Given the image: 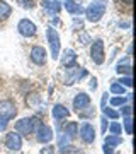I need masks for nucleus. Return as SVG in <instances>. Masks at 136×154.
<instances>
[{
    "label": "nucleus",
    "mask_w": 136,
    "mask_h": 154,
    "mask_svg": "<svg viewBox=\"0 0 136 154\" xmlns=\"http://www.w3.org/2000/svg\"><path fill=\"white\" fill-rule=\"evenodd\" d=\"M90 106V96L85 93H78L73 99V108L75 110H85Z\"/></svg>",
    "instance_id": "11"
},
{
    "label": "nucleus",
    "mask_w": 136,
    "mask_h": 154,
    "mask_svg": "<svg viewBox=\"0 0 136 154\" xmlns=\"http://www.w3.org/2000/svg\"><path fill=\"white\" fill-rule=\"evenodd\" d=\"M31 60L36 63V65H44L46 63V50L43 46H34L31 50Z\"/></svg>",
    "instance_id": "10"
},
{
    "label": "nucleus",
    "mask_w": 136,
    "mask_h": 154,
    "mask_svg": "<svg viewBox=\"0 0 136 154\" xmlns=\"http://www.w3.org/2000/svg\"><path fill=\"white\" fill-rule=\"evenodd\" d=\"M104 115L107 118H111V120H117L119 118V113L116 110H112V108H104Z\"/></svg>",
    "instance_id": "22"
},
{
    "label": "nucleus",
    "mask_w": 136,
    "mask_h": 154,
    "mask_svg": "<svg viewBox=\"0 0 136 154\" xmlns=\"http://www.w3.org/2000/svg\"><path fill=\"white\" fill-rule=\"evenodd\" d=\"M43 7L44 9H48L51 14H58L60 9H61L60 0H43Z\"/></svg>",
    "instance_id": "16"
},
{
    "label": "nucleus",
    "mask_w": 136,
    "mask_h": 154,
    "mask_svg": "<svg viewBox=\"0 0 136 154\" xmlns=\"http://www.w3.org/2000/svg\"><path fill=\"white\" fill-rule=\"evenodd\" d=\"M19 5L24 7V9H33L34 7V0H17Z\"/></svg>",
    "instance_id": "27"
},
{
    "label": "nucleus",
    "mask_w": 136,
    "mask_h": 154,
    "mask_svg": "<svg viewBox=\"0 0 136 154\" xmlns=\"http://www.w3.org/2000/svg\"><path fill=\"white\" fill-rule=\"evenodd\" d=\"M128 99H131V94H128V96H116V98L111 99V105L112 106H123V105H126Z\"/></svg>",
    "instance_id": "20"
},
{
    "label": "nucleus",
    "mask_w": 136,
    "mask_h": 154,
    "mask_svg": "<svg viewBox=\"0 0 136 154\" xmlns=\"http://www.w3.org/2000/svg\"><path fill=\"white\" fill-rule=\"evenodd\" d=\"M65 134L68 137H77V134H78V125H77L75 122H68L65 125Z\"/></svg>",
    "instance_id": "18"
},
{
    "label": "nucleus",
    "mask_w": 136,
    "mask_h": 154,
    "mask_svg": "<svg viewBox=\"0 0 136 154\" xmlns=\"http://www.w3.org/2000/svg\"><path fill=\"white\" fill-rule=\"evenodd\" d=\"M116 70L119 72L121 75H123V74H126V75H131V65H129V58L126 60V63H123V62H121L119 65H117V69H116Z\"/></svg>",
    "instance_id": "19"
},
{
    "label": "nucleus",
    "mask_w": 136,
    "mask_h": 154,
    "mask_svg": "<svg viewBox=\"0 0 136 154\" xmlns=\"http://www.w3.org/2000/svg\"><path fill=\"white\" fill-rule=\"evenodd\" d=\"M124 130H126V134H128V135H131V134H133V120H131V115L124 118Z\"/></svg>",
    "instance_id": "23"
},
{
    "label": "nucleus",
    "mask_w": 136,
    "mask_h": 154,
    "mask_svg": "<svg viewBox=\"0 0 136 154\" xmlns=\"http://www.w3.org/2000/svg\"><path fill=\"white\" fill-rule=\"evenodd\" d=\"M109 130H111V134L112 135H119L121 132H123V127H121V123H111V127H109Z\"/></svg>",
    "instance_id": "25"
},
{
    "label": "nucleus",
    "mask_w": 136,
    "mask_h": 154,
    "mask_svg": "<svg viewBox=\"0 0 136 154\" xmlns=\"http://www.w3.org/2000/svg\"><path fill=\"white\" fill-rule=\"evenodd\" d=\"M123 2H126V4H131V2H133V0H123Z\"/></svg>",
    "instance_id": "33"
},
{
    "label": "nucleus",
    "mask_w": 136,
    "mask_h": 154,
    "mask_svg": "<svg viewBox=\"0 0 136 154\" xmlns=\"http://www.w3.org/2000/svg\"><path fill=\"white\" fill-rule=\"evenodd\" d=\"M90 88H92V89L97 88V81H95V79H92V84H90Z\"/></svg>",
    "instance_id": "32"
},
{
    "label": "nucleus",
    "mask_w": 136,
    "mask_h": 154,
    "mask_svg": "<svg viewBox=\"0 0 136 154\" xmlns=\"http://www.w3.org/2000/svg\"><path fill=\"white\" fill-rule=\"evenodd\" d=\"M12 14V7L7 4V2H4V0H0V21H4V19H7V17Z\"/></svg>",
    "instance_id": "17"
},
{
    "label": "nucleus",
    "mask_w": 136,
    "mask_h": 154,
    "mask_svg": "<svg viewBox=\"0 0 136 154\" xmlns=\"http://www.w3.org/2000/svg\"><path fill=\"white\" fill-rule=\"evenodd\" d=\"M68 108H65L63 105H54V108H53V118L54 120H63V118H66L68 116Z\"/></svg>",
    "instance_id": "14"
},
{
    "label": "nucleus",
    "mask_w": 136,
    "mask_h": 154,
    "mask_svg": "<svg viewBox=\"0 0 136 154\" xmlns=\"http://www.w3.org/2000/svg\"><path fill=\"white\" fill-rule=\"evenodd\" d=\"M5 146L10 149V151H19V149L22 147V137H21V134H17V132L7 134Z\"/></svg>",
    "instance_id": "9"
},
{
    "label": "nucleus",
    "mask_w": 136,
    "mask_h": 154,
    "mask_svg": "<svg viewBox=\"0 0 136 154\" xmlns=\"http://www.w3.org/2000/svg\"><path fill=\"white\" fill-rule=\"evenodd\" d=\"M87 75V70L85 69H82V67H78L75 63V65H70L68 69H66V75H65V84L66 86H71V84L78 82L82 77Z\"/></svg>",
    "instance_id": "3"
},
{
    "label": "nucleus",
    "mask_w": 136,
    "mask_h": 154,
    "mask_svg": "<svg viewBox=\"0 0 136 154\" xmlns=\"http://www.w3.org/2000/svg\"><path fill=\"white\" fill-rule=\"evenodd\" d=\"M53 151H54L53 147H46V149H44V152H43V154H53Z\"/></svg>",
    "instance_id": "31"
},
{
    "label": "nucleus",
    "mask_w": 136,
    "mask_h": 154,
    "mask_svg": "<svg viewBox=\"0 0 136 154\" xmlns=\"http://www.w3.org/2000/svg\"><path fill=\"white\" fill-rule=\"evenodd\" d=\"M51 139H53V130H51V127L39 125V130H38V140L39 142L48 144V142H51Z\"/></svg>",
    "instance_id": "12"
},
{
    "label": "nucleus",
    "mask_w": 136,
    "mask_h": 154,
    "mask_svg": "<svg viewBox=\"0 0 136 154\" xmlns=\"http://www.w3.org/2000/svg\"><path fill=\"white\" fill-rule=\"evenodd\" d=\"M77 62V53L73 50H65L63 55H61V63L65 67H70V65H75Z\"/></svg>",
    "instance_id": "13"
},
{
    "label": "nucleus",
    "mask_w": 136,
    "mask_h": 154,
    "mask_svg": "<svg viewBox=\"0 0 136 154\" xmlns=\"http://www.w3.org/2000/svg\"><path fill=\"white\" fill-rule=\"evenodd\" d=\"M121 108H123V115H126V116H129L131 113H133V110H131L129 105H123Z\"/></svg>",
    "instance_id": "28"
},
{
    "label": "nucleus",
    "mask_w": 136,
    "mask_h": 154,
    "mask_svg": "<svg viewBox=\"0 0 136 154\" xmlns=\"http://www.w3.org/2000/svg\"><path fill=\"white\" fill-rule=\"evenodd\" d=\"M104 154H114V151H112V147H111V146L104 144Z\"/></svg>",
    "instance_id": "29"
},
{
    "label": "nucleus",
    "mask_w": 136,
    "mask_h": 154,
    "mask_svg": "<svg viewBox=\"0 0 136 154\" xmlns=\"http://www.w3.org/2000/svg\"><path fill=\"white\" fill-rule=\"evenodd\" d=\"M121 86H124V88H131L133 86V81H131V75H126V77H121L119 81Z\"/></svg>",
    "instance_id": "26"
},
{
    "label": "nucleus",
    "mask_w": 136,
    "mask_h": 154,
    "mask_svg": "<svg viewBox=\"0 0 136 154\" xmlns=\"http://www.w3.org/2000/svg\"><path fill=\"white\" fill-rule=\"evenodd\" d=\"M121 142H123V139L117 137V135H109V137H106V144L111 146V147H116V146H119Z\"/></svg>",
    "instance_id": "21"
},
{
    "label": "nucleus",
    "mask_w": 136,
    "mask_h": 154,
    "mask_svg": "<svg viewBox=\"0 0 136 154\" xmlns=\"http://www.w3.org/2000/svg\"><path fill=\"white\" fill-rule=\"evenodd\" d=\"M78 135L85 144H92L95 140V128L90 123H82V127L78 128Z\"/></svg>",
    "instance_id": "7"
},
{
    "label": "nucleus",
    "mask_w": 136,
    "mask_h": 154,
    "mask_svg": "<svg viewBox=\"0 0 136 154\" xmlns=\"http://www.w3.org/2000/svg\"><path fill=\"white\" fill-rule=\"evenodd\" d=\"M124 91H126V88L124 86H121V84H112V86H111V93H114V94H121V96H123V94H124Z\"/></svg>",
    "instance_id": "24"
},
{
    "label": "nucleus",
    "mask_w": 136,
    "mask_h": 154,
    "mask_svg": "<svg viewBox=\"0 0 136 154\" xmlns=\"http://www.w3.org/2000/svg\"><path fill=\"white\" fill-rule=\"evenodd\" d=\"M17 113L16 105L12 103L10 99H4L0 101V130H5L7 128V122L14 118Z\"/></svg>",
    "instance_id": "1"
},
{
    "label": "nucleus",
    "mask_w": 136,
    "mask_h": 154,
    "mask_svg": "<svg viewBox=\"0 0 136 154\" xmlns=\"http://www.w3.org/2000/svg\"><path fill=\"white\" fill-rule=\"evenodd\" d=\"M100 123H102V125H100V130H102V134L106 132V128H107V120H106V118H102V120H100Z\"/></svg>",
    "instance_id": "30"
},
{
    "label": "nucleus",
    "mask_w": 136,
    "mask_h": 154,
    "mask_svg": "<svg viewBox=\"0 0 136 154\" xmlns=\"http://www.w3.org/2000/svg\"><path fill=\"white\" fill-rule=\"evenodd\" d=\"M17 31L22 34V36H26V38H31L36 34V24L33 21H29V19H22L19 21L17 24Z\"/></svg>",
    "instance_id": "8"
},
{
    "label": "nucleus",
    "mask_w": 136,
    "mask_h": 154,
    "mask_svg": "<svg viewBox=\"0 0 136 154\" xmlns=\"http://www.w3.org/2000/svg\"><path fill=\"white\" fill-rule=\"evenodd\" d=\"M90 57H92V60L95 62L97 65L104 63V43H102V39H95L92 43V46H90Z\"/></svg>",
    "instance_id": "6"
},
{
    "label": "nucleus",
    "mask_w": 136,
    "mask_h": 154,
    "mask_svg": "<svg viewBox=\"0 0 136 154\" xmlns=\"http://www.w3.org/2000/svg\"><path fill=\"white\" fill-rule=\"evenodd\" d=\"M34 125H36V118H22L16 123V132L21 135H29L33 134Z\"/></svg>",
    "instance_id": "5"
},
{
    "label": "nucleus",
    "mask_w": 136,
    "mask_h": 154,
    "mask_svg": "<svg viewBox=\"0 0 136 154\" xmlns=\"http://www.w3.org/2000/svg\"><path fill=\"white\" fill-rule=\"evenodd\" d=\"M85 14H87V19L90 22H99L102 19V16L106 14V5H104L102 2H92L85 9Z\"/></svg>",
    "instance_id": "2"
},
{
    "label": "nucleus",
    "mask_w": 136,
    "mask_h": 154,
    "mask_svg": "<svg viewBox=\"0 0 136 154\" xmlns=\"http://www.w3.org/2000/svg\"><path fill=\"white\" fill-rule=\"evenodd\" d=\"M65 9L70 12V14H73V16H80V14H83L82 5H78L77 2H73V0H66L65 2Z\"/></svg>",
    "instance_id": "15"
},
{
    "label": "nucleus",
    "mask_w": 136,
    "mask_h": 154,
    "mask_svg": "<svg viewBox=\"0 0 136 154\" xmlns=\"http://www.w3.org/2000/svg\"><path fill=\"white\" fill-rule=\"evenodd\" d=\"M46 36H48L51 57H53V58H60V46H61V45H60V34L56 33V29H54V28H48Z\"/></svg>",
    "instance_id": "4"
}]
</instances>
